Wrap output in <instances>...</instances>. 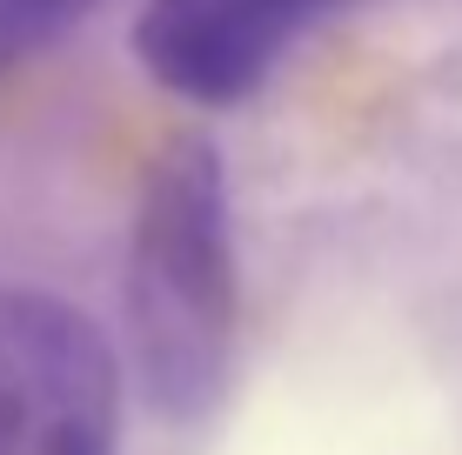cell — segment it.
Wrapping results in <instances>:
<instances>
[{"label": "cell", "instance_id": "obj_3", "mask_svg": "<svg viewBox=\"0 0 462 455\" xmlns=\"http://www.w3.org/2000/svg\"><path fill=\"white\" fill-rule=\"evenodd\" d=\"M328 7L342 0H148L134 21V60L174 101L235 107Z\"/></svg>", "mask_w": 462, "mask_h": 455}, {"label": "cell", "instance_id": "obj_1", "mask_svg": "<svg viewBox=\"0 0 462 455\" xmlns=\"http://www.w3.org/2000/svg\"><path fill=\"white\" fill-rule=\"evenodd\" d=\"M127 349L148 409L195 429L221 409L242 335L228 168L208 134H168L127 222Z\"/></svg>", "mask_w": 462, "mask_h": 455}, {"label": "cell", "instance_id": "obj_2", "mask_svg": "<svg viewBox=\"0 0 462 455\" xmlns=\"http://www.w3.org/2000/svg\"><path fill=\"white\" fill-rule=\"evenodd\" d=\"M121 362L74 302L0 288V455H115Z\"/></svg>", "mask_w": 462, "mask_h": 455}, {"label": "cell", "instance_id": "obj_4", "mask_svg": "<svg viewBox=\"0 0 462 455\" xmlns=\"http://www.w3.org/2000/svg\"><path fill=\"white\" fill-rule=\"evenodd\" d=\"M88 7L94 0H0V74H14L41 47H54Z\"/></svg>", "mask_w": 462, "mask_h": 455}]
</instances>
